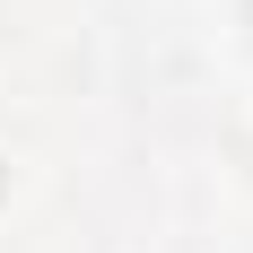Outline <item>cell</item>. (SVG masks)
I'll return each mask as SVG.
<instances>
[{"label":"cell","instance_id":"cell-1","mask_svg":"<svg viewBox=\"0 0 253 253\" xmlns=\"http://www.w3.org/2000/svg\"><path fill=\"white\" fill-rule=\"evenodd\" d=\"M245 18H253V0H245Z\"/></svg>","mask_w":253,"mask_h":253}]
</instances>
